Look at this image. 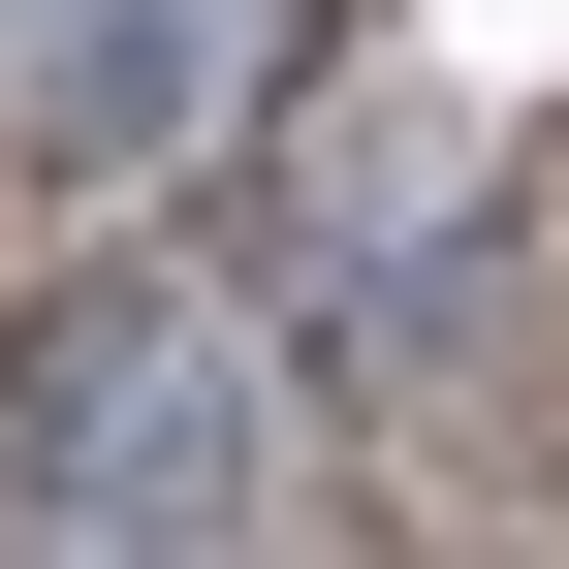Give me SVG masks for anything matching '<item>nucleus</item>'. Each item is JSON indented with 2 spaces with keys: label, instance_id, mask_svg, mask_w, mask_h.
I'll use <instances>...</instances> for the list:
<instances>
[{
  "label": "nucleus",
  "instance_id": "f257e3e1",
  "mask_svg": "<svg viewBox=\"0 0 569 569\" xmlns=\"http://www.w3.org/2000/svg\"><path fill=\"white\" fill-rule=\"evenodd\" d=\"M63 475H96V538H222V475H253V411H222V348H96L63 380Z\"/></svg>",
  "mask_w": 569,
  "mask_h": 569
}]
</instances>
